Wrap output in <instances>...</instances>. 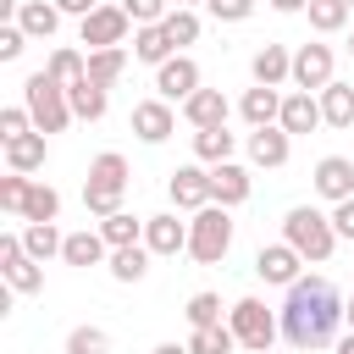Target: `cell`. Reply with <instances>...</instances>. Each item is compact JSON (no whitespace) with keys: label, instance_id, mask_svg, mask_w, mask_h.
I'll use <instances>...</instances> for the list:
<instances>
[{"label":"cell","instance_id":"obj_43","mask_svg":"<svg viewBox=\"0 0 354 354\" xmlns=\"http://www.w3.org/2000/svg\"><path fill=\"white\" fill-rule=\"evenodd\" d=\"M205 11L216 22H249L254 17V0H205Z\"/></svg>","mask_w":354,"mask_h":354},{"label":"cell","instance_id":"obj_18","mask_svg":"<svg viewBox=\"0 0 354 354\" xmlns=\"http://www.w3.org/2000/svg\"><path fill=\"white\" fill-rule=\"evenodd\" d=\"M249 72H254V83H266V88H282L288 77H293V55H288V44H260L254 50V61H249Z\"/></svg>","mask_w":354,"mask_h":354},{"label":"cell","instance_id":"obj_1","mask_svg":"<svg viewBox=\"0 0 354 354\" xmlns=\"http://www.w3.org/2000/svg\"><path fill=\"white\" fill-rule=\"evenodd\" d=\"M343 310H348V299H337V288L326 277H299L288 288L282 310H277L288 348H332L337 343V326L348 321Z\"/></svg>","mask_w":354,"mask_h":354},{"label":"cell","instance_id":"obj_41","mask_svg":"<svg viewBox=\"0 0 354 354\" xmlns=\"http://www.w3.org/2000/svg\"><path fill=\"white\" fill-rule=\"evenodd\" d=\"M22 133H33V111L28 105H6L0 111V144L6 138H22Z\"/></svg>","mask_w":354,"mask_h":354},{"label":"cell","instance_id":"obj_46","mask_svg":"<svg viewBox=\"0 0 354 354\" xmlns=\"http://www.w3.org/2000/svg\"><path fill=\"white\" fill-rule=\"evenodd\" d=\"M55 6H61V17H77V22H83V17H88L100 0H55Z\"/></svg>","mask_w":354,"mask_h":354},{"label":"cell","instance_id":"obj_28","mask_svg":"<svg viewBox=\"0 0 354 354\" xmlns=\"http://www.w3.org/2000/svg\"><path fill=\"white\" fill-rule=\"evenodd\" d=\"M6 166L11 171H39L44 166V133H22V138H6Z\"/></svg>","mask_w":354,"mask_h":354},{"label":"cell","instance_id":"obj_3","mask_svg":"<svg viewBox=\"0 0 354 354\" xmlns=\"http://www.w3.org/2000/svg\"><path fill=\"white\" fill-rule=\"evenodd\" d=\"M282 238H288L310 266H326L332 249H337V227H332V216L315 210V205H293V210L282 216Z\"/></svg>","mask_w":354,"mask_h":354},{"label":"cell","instance_id":"obj_19","mask_svg":"<svg viewBox=\"0 0 354 354\" xmlns=\"http://www.w3.org/2000/svg\"><path fill=\"white\" fill-rule=\"evenodd\" d=\"M249 188H254V183H249V171H243L238 160H216V166H210V194H216V205L232 210V205L249 199Z\"/></svg>","mask_w":354,"mask_h":354},{"label":"cell","instance_id":"obj_12","mask_svg":"<svg viewBox=\"0 0 354 354\" xmlns=\"http://www.w3.org/2000/svg\"><path fill=\"white\" fill-rule=\"evenodd\" d=\"M332 44H299L293 50V88H310V94H321L326 83H332Z\"/></svg>","mask_w":354,"mask_h":354},{"label":"cell","instance_id":"obj_11","mask_svg":"<svg viewBox=\"0 0 354 354\" xmlns=\"http://www.w3.org/2000/svg\"><path fill=\"white\" fill-rule=\"evenodd\" d=\"M166 194H171V205L177 210H205V205H216V194H210V171L194 160V166H177L171 177H166Z\"/></svg>","mask_w":354,"mask_h":354},{"label":"cell","instance_id":"obj_53","mask_svg":"<svg viewBox=\"0 0 354 354\" xmlns=\"http://www.w3.org/2000/svg\"><path fill=\"white\" fill-rule=\"evenodd\" d=\"M348 6H354V0H348Z\"/></svg>","mask_w":354,"mask_h":354},{"label":"cell","instance_id":"obj_21","mask_svg":"<svg viewBox=\"0 0 354 354\" xmlns=\"http://www.w3.org/2000/svg\"><path fill=\"white\" fill-rule=\"evenodd\" d=\"M177 55V44L166 39V28L160 22H144V28H133V61H144V66H160V61H171Z\"/></svg>","mask_w":354,"mask_h":354},{"label":"cell","instance_id":"obj_10","mask_svg":"<svg viewBox=\"0 0 354 354\" xmlns=\"http://www.w3.org/2000/svg\"><path fill=\"white\" fill-rule=\"evenodd\" d=\"M194 88H205V83H199V61H194L188 50H177L171 61H160V66H155V94H160V100L183 105Z\"/></svg>","mask_w":354,"mask_h":354},{"label":"cell","instance_id":"obj_42","mask_svg":"<svg viewBox=\"0 0 354 354\" xmlns=\"http://www.w3.org/2000/svg\"><path fill=\"white\" fill-rule=\"evenodd\" d=\"M122 11L133 17V28H144V22H166L171 0H122Z\"/></svg>","mask_w":354,"mask_h":354},{"label":"cell","instance_id":"obj_24","mask_svg":"<svg viewBox=\"0 0 354 354\" xmlns=\"http://www.w3.org/2000/svg\"><path fill=\"white\" fill-rule=\"evenodd\" d=\"M66 100H72V116H77V122H100L105 105H111L105 83H94V77H77V83L66 88Z\"/></svg>","mask_w":354,"mask_h":354},{"label":"cell","instance_id":"obj_9","mask_svg":"<svg viewBox=\"0 0 354 354\" xmlns=\"http://www.w3.org/2000/svg\"><path fill=\"white\" fill-rule=\"evenodd\" d=\"M127 28H133V17H127L122 6H94V11L77 22V39H83L88 50H111V44H127Z\"/></svg>","mask_w":354,"mask_h":354},{"label":"cell","instance_id":"obj_33","mask_svg":"<svg viewBox=\"0 0 354 354\" xmlns=\"http://www.w3.org/2000/svg\"><path fill=\"white\" fill-rule=\"evenodd\" d=\"M61 216V194L50 188V183H28V199H22V221H55Z\"/></svg>","mask_w":354,"mask_h":354},{"label":"cell","instance_id":"obj_35","mask_svg":"<svg viewBox=\"0 0 354 354\" xmlns=\"http://www.w3.org/2000/svg\"><path fill=\"white\" fill-rule=\"evenodd\" d=\"M160 28H166V39H171L177 50H188V44L199 39V11H194V6H171Z\"/></svg>","mask_w":354,"mask_h":354},{"label":"cell","instance_id":"obj_49","mask_svg":"<svg viewBox=\"0 0 354 354\" xmlns=\"http://www.w3.org/2000/svg\"><path fill=\"white\" fill-rule=\"evenodd\" d=\"M332 354H354V332H348V337H337V343H332Z\"/></svg>","mask_w":354,"mask_h":354},{"label":"cell","instance_id":"obj_44","mask_svg":"<svg viewBox=\"0 0 354 354\" xmlns=\"http://www.w3.org/2000/svg\"><path fill=\"white\" fill-rule=\"evenodd\" d=\"M28 50V33H22V22H6L0 28V61H17Z\"/></svg>","mask_w":354,"mask_h":354},{"label":"cell","instance_id":"obj_29","mask_svg":"<svg viewBox=\"0 0 354 354\" xmlns=\"http://www.w3.org/2000/svg\"><path fill=\"white\" fill-rule=\"evenodd\" d=\"M144 221L149 216H133V210H116V216H100V232L111 249H127V243H144Z\"/></svg>","mask_w":354,"mask_h":354},{"label":"cell","instance_id":"obj_26","mask_svg":"<svg viewBox=\"0 0 354 354\" xmlns=\"http://www.w3.org/2000/svg\"><path fill=\"white\" fill-rule=\"evenodd\" d=\"M321 116H326V127H354V83H326L321 88Z\"/></svg>","mask_w":354,"mask_h":354},{"label":"cell","instance_id":"obj_2","mask_svg":"<svg viewBox=\"0 0 354 354\" xmlns=\"http://www.w3.org/2000/svg\"><path fill=\"white\" fill-rule=\"evenodd\" d=\"M127 183H133V177H127V155H116V149L94 155V160H88V177H83V210H88V216H116Z\"/></svg>","mask_w":354,"mask_h":354},{"label":"cell","instance_id":"obj_32","mask_svg":"<svg viewBox=\"0 0 354 354\" xmlns=\"http://www.w3.org/2000/svg\"><path fill=\"white\" fill-rule=\"evenodd\" d=\"M304 17H310V28H315V33H343V28H348V17H354V6H348V0H310V6H304Z\"/></svg>","mask_w":354,"mask_h":354},{"label":"cell","instance_id":"obj_8","mask_svg":"<svg viewBox=\"0 0 354 354\" xmlns=\"http://www.w3.org/2000/svg\"><path fill=\"white\" fill-rule=\"evenodd\" d=\"M304 266H310V260H304L288 238H282V243H260V254H254V277L271 282V288H293V282L304 277Z\"/></svg>","mask_w":354,"mask_h":354},{"label":"cell","instance_id":"obj_25","mask_svg":"<svg viewBox=\"0 0 354 354\" xmlns=\"http://www.w3.org/2000/svg\"><path fill=\"white\" fill-rule=\"evenodd\" d=\"M238 111H243V122H249V127H271V122L282 116V94H277V88H266V83H254V88L243 94V105H238Z\"/></svg>","mask_w":354,"mask_h":354},{"label":"cell","instance_id":"obj_30","mask_svg":"<svg viewBox=\"0 0 354 354\" xmlns=\"http://www.w3.org/2000/svg\"><path fill=\"white\" fill-rule=\"evenodd\" d=\"M111 277L116 282H144L149 277V243H127V249H111Z\"/></svg>","mask_w":354,"mask_h":354},{"label":"cell","instance_id":"obj_16","mask_svg":"<svg viewBox=\"0 0 354 354\" xmlns=\"http://www.w3.org/2000/svg\"><path fill=\"white\" fill-rule=\"evenodd\" d=\"M144 243L149 254H188V221H177V210H160L144 221Z\"/></svg>","mask_w":354,"mask_h":354},{"label":"cell","instance_id":"obj_4","mask_svg":"<svg viewBox=\"0 0 354 354\" xmlns=\"http://www.w3.org/2000/svg\"><path fill=\"white\" fill-rule=\"evenodd\" d=\"M22 105L33 111V127H39V133H66V122H72L66 83H55L50 72H33V77L22 83Z\"/></svg>","mask_w":354,"mask_h":354},{"label":"cell","instance_id":"obj_37","mask_svg":"<svg viewBox=\"0 0 354 354\" xmlns=\"http://www.w3.org/2000/svg\"><path fill=\"white\" fill-rule=\"evenodd\" d=\"M44 72H50L55 83H66V88H72L77 77H88V55H77V50H66V44H61V50L50 55V66H44Z\"/></svg>","mask_w":354,"mask_h":354},{"label":"cell","instance_id":"obj_34","mask_svg":"<svg viewBox=\"0 0 354 354\" xmlns=\"http://www.w3.org/2000/svg\"><path fill=\"white\" fill-rule=\"evenodd\" d=\"M61 243H66V232H55V221H28V227H22V249H28L33 260L61 254Z\"/></svg>","mask_w":354,"mask_h":354},{"label":"cell","instance_id":"obj_17","mask_svg":"<svg viewBox=\"0 0 354 354\" xmlns=\"http://www.w3.org/2000/svg\"><path fill=\"white\" fill-rule=\"evenodd\" d=\"M310 177H315V194H321V199H332V205L354 194V160H343V155H321Z\"/></svg>","mask_w":354,"mask_h":354},{"label":"cell","instance_id":"obj_51","mask_svg":"<svg viewBox=\"0 0 354 354\" xmlns=\"http://www.w3.org/2000/svg\"><path fill=\"white\" fill-rule=\"evenodd\" d=\"M171 6H205V0H171Z\"/></svg>","mask_w":354,"mask_h":354},{"label":"cell","instance_id":"obj_40","mask_svg":"<svg viewBox=\"0 0 354 354\" xmlns=\"http://www.w3.org/2000/svg\"><path fill=\"white\" fill-rule=\"evenodd\" d=\"M183 315H188V326H216V321H221V299H216V293H194Z\"/></svg>","mask_w":354,"mask_h":354},{"label":"cell","instance_id":"obj_48","mask_svg":"<svg viewBox=\"0 0 354 354\" xmlns=\"http://www.w3.org/2000/svg\"><path fill=\"white\" fill-rule=\"evenodd\" d=\"M149 354H194V348H188V343H155Z\"/></svg>","mask_w":354,"mask_h":354},{"label":"cell","instance_id":"obj_5","mask_svg":"<svg viewBox=\"0 0 354 354\" xmlns=\"http://www.w3.org/2000/svg\"><path fill=\"white\" fill-rule=\"evenodd\" d=\"M227 249H232V216H227V205L194 210L188 216V254L199 266H216V260H227Z\"/></svg>","mask_w":354,"mask_h":354},{"label":"cell","instance_id":"obj_39","mask_svg":"<svg viewBox=\"0 0 354 354\" xmlns=\"http://www.w3.org/2000/svg\"><path fill=\"white\" fill-rule=\"evenodd\" d=\"M28 171H6L0 177V210H11V216H22V199H28Z\"/></svg>","mask_w":354,"mask_h":354},{"label":"cell","instance_id":"obj_7","mask_svg":"<svg viewBox=\"0 0 354 354\" xmlns=\"http://www.w3.org/2000/svg\"><path fill=\"white\" fill-rule=\"evenodd\" d=\"M0 277L11 293H39L44 288V260H33L22 249V232H6L0 238Z\"/></svg>","mask_w":354,"mask_h":354},{"label":"cell","instance_id":"obj_27","mask_svg":"<svg viewBox=\"0 0 354 354\" xmlns=\"http://www.w3.org/2000/svg\"><path fill=\"white\" fill-rule=\"evenodd\" d=\"M232 149H238V138L227 133V122H221V127H194V155H199L205 166L232 160Z\"/></svg>","mask_w":354,"mask_h":354},{"label":"cell","instance_id":"obj_47","mask_svg":"<svg viewBox=\"0 0 354 354\" xmlns=\"http://www.w3.org/2000/svg\"><path fill=\"white\" fill-rule=\"evenodd\" d=\"M310 0H271V11H282V17H293V11H304Z\"/></svg>","mask_w":354,"mask_h":354},{"label":"cell","instance_id":"obj_36","mask_svg":"<svg viewBox=\"0 0 354 354\" xmlns=\"http://www.w3.org/2000/svg\"><path fill=\"white\" fill-rule=\"evenodd\" d=\"M122 72H127V50H122V44H111V50H88V77H94V83L111 88Z\"/></svg>","mask_w":354,"mask_h":354},{"label":"cell","instance_id":"obj_15","mask_svg":"<svg viewBox=\"0 0 354 354\" xmlns=\"http://www.w3.org/2000/svg\"><path fill=\"white\" fill-rule=\"evenodd\" d=\"M293 138L299 133H315V127H326V116H321V94H310V88H293V94H282V116H277Z\"/></svg>","mask_w":354,"mask_h":354},{"label":"cell","instance_id":"obj_22","mask_svg":"<svg viewBox=\"0 0 354 354\" xmlns=\"http://www.w3.org/2000/svg\"><path fill=\"white\" fill-rule=\"evenodd\" d=\"M183 116H188L194 127H221V122H227V94H221V88H194V94L183 100Z\"/></svg>","mask_w":354,"mask_h":354},{"label":"cell","instance_id":"obj_6","mask_svg":"<svg viewBox=\"0 0 354 354\" xmlns=\"http://www.w3.org/2000/svg\"><path fill=\"white\" fill-rule=\"evenodd\" d=\"M227 321H232L238 343H243V348H254V354H271V343L282 337V321H277L260 299H238V304L227 310Z\"/></svg>","mask_w":354,"mask_h":354},{"label":"cell","instance_id":"obj_23","mask_svg":"<svg viewBox=\"0 0 354 354\" xmlns=\"http://www.w3.org/2000/svg\"><path fill=\"white\" fill-rule=\"evenodd\" d=\"M17 22H22L28 39H55V28H61V6H55V0H22Z\"/></svg>","mask_w":354,"mask_h":354},{"label":"cell","instance_id":"obj_20","mask_svg":"<svg viewBox=\"0 0 354 354\" xmlns=\"http://www.w3.org/2000/svg\"><path fill=\"white\" fill-rule=\"evenodd\" d=\"M61 260L88 271V266L111 260V243H105V232H100V227H83V232H66V243H61Z\"/></svg>","mask_w":354,"mask_h":354},{"label":"cell","instance_id":"obj_45","mask_svg":"<svg viewBox=\"0 0 354 354\" xmlns=\"http://www.w3.org/2000/svg\"><path fill=\"white\" fill-rule=\"evenodd\" d=\"M332 227H337V238H348V243H354V194L332 205Z\"/></svg>","mask_w":354,"mask_h":354},{"label":"cell","instance_id":"obj_14","mask_svg":"<svg viewBox=\"0 0 354 354\" xmlns=\"http://www.w3.org/2000/svg\"><path fill=\"white\" fill-rule=\"evenodd\" d=\"M288 155H293V133H288L282 122H271V127H249V160H254V166L277 171V166H288Z\"/></svg>","mask_w":354,"mask_h":354},{"label":"cell","instance_id":"obj_50","mask_svg":"<svg viewBox=\"0 0 354 354\" xmlns=\"http://www.w3.org/2000/svg\"><path fill=\"white\" fill-rule=\"evenodd\" d=\"M343 315H348V332H354V299H348V310H343Z\"/></svg>","mask_w":354,"mask_h":354},{"label":"cell","instance_id":"obj_31","mask_svg":"<svg viewBox=\"0 0 354 354\" xmlns=\"http://www.w3.org/2000/svg\"><path fill=\"white\" fill-rule=\"evenodd\" d=\"M188 348H194V354H232V348H238V332H232V321L194 326V332H188Z\"/></svg>","mask_w":354,"mask_h":354},{"label":"cell","instance_id":"obj_52","mask_svg":"<svg viewBox=\"0 0 354 354\" xmlns=\"http://www.w3.org/2000/svg\"><path fill=\"white\" fill-rule=\"evenodd\" d=\"M348 55H354V33H348Z\"/></svg>","mask_w":354,"mask_h":354},{"label":"cell","instance_id":"obj_38","mask_svg":"<svg viewBox=\"0 0 354 354\" xmlns=\"http://www.w3.org/2000/svg\"><path fill=\"white\" fill-rule=\"evenodd\" d=\"M66 354H111V337L100 326H72L66 332Z\"/></svg>","mask_w":354,"mask_h":354},{"label":"cell","instance_id":"obj_13","mask_svg":"<svg viewBox=\"0 0 354 354\" xmlns=\"http://www.w3.org/2000/svg\"><path fill=\"white\" fill-rule=\"evenodd\" d=\"M133 133L144 138V144H166L171 133H177V111H171V100H138L133 105Z\"/></svg>","mask_w":354,"mask_h":354}]
</instances>
